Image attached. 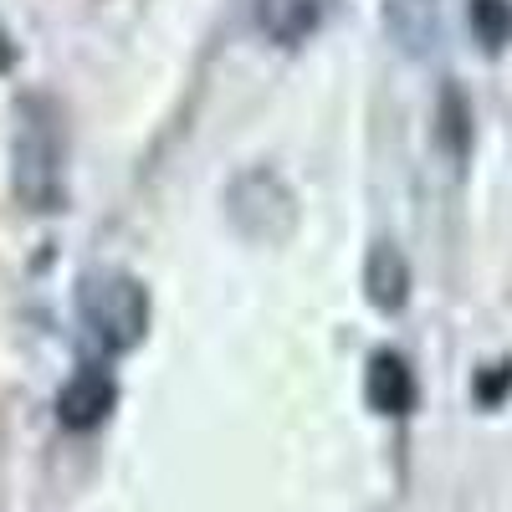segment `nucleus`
Instances as JSON below:
<instances>
[{
    "label": "nucleus",
    "mask_w": 512,
    "mask_h": 512,
    "mask_svg": "<svg viewBox=\"0 0 512 512\" xmlns=\"http://www.w3.org/2000/svg\"><path fill=\"white\" fill-rule=\"evenodd\" d=\"M118 405V379L113 369L103 364H82L57 395V420L67 425V431H93V425H103Z\"/></svg>",
    "instance_id": "5"
},
{
    "label": "nucleus",
    "mask_w": 512,
    "mask_h": 512,
    "mask_svg": "<svg viewBox=\"0 0 512 512\" xmlns=\"http://www.w3.org/2000/svg\"><path fill=\"white\" fill-rule=\"evenodd\" d=\"M11 185L31 216L67 205V118L57 98L26 93L11 113Z\"/></svg>",
    "instance_id": "1"
},
{
    "label": "nucleus",
    "mask_w": 512,
    "mask_h": 512,
    "mask_svg": "<svg viewBox=\"0 0 512 512\" xmlns=\"http://www.w3.org/2000/svg\"><path fill=\"white\" fill-rule=\"evenodd\" d=\"M384 26L400 41V52L431 57L441 47V0H390L384 6Z\"/></svg>",
    "instance_id": "6"
},
{
    "label": "nucleus",
    "mask_w": 512,
    "mask_h": 512,
    "mask_svg": "<svg viewBox=\"0 0 512 512\" xmlns=\"http://www.w3.org/2000/svg\"><path fill=\"white\" fill-rule=\"evenodd\" d=\"M226 216L246 241L272 246L292 231L297 210H292V190L272 175V169H246V175H236L231 190H226Z\"/></svg>",
    "instance_id": "3"
},
{
    "label": "nucleus",
    "mask_w": 512,
    "mask_h": 512,
    "mask_svg": "<svg viewBox=\"0 0 512 512\" xmlns=\"http://www.w3.org/2000/svg\"><path fill=\"white\" fill-rule=\"evenodd\" d=\"M77 323L103 354H128L149 333V292L139 277L98 267L77 282Z\"/></svg>",
    "instance_id": "2"
},
{
    "label": "nucleus",
    "mask_w": 512,
    "mask_h": 512,
    "mask_svg": "<svg viewBox=\"0 0 512 512\" xmlns=\"http://www.w3.org/2000/svg\"><path fill=\"white\" fill-rule=\"evenodd\" d=\"M466 21L482 52H502L512 41V0H466Z\"/></svg>",
    "instance_id": "9"
},
{
    "label": "nucleus",
    "mask_w": 512,
    "mask_h": 512,
    "mask_svg": "<svg viewBox=\"0 0 512 512\" xmlns=\"http://www.w3.org/2000/svg\"><path fill=\"white\" fill-rule=\"evenodd\" d=\"M338 11V0H251V26L272 47H303Z\"/></svg>",
    "instance_id": "4"
},
{
    "label": "nucleus",
    "mask_w": 512,
    "mask_h": 512,
    "mask_svg": "<svg viewBox=\"0 0 512 512\" xmlns=\"http://www.w3.org/2000/svg\"><path fill=\"white\" fill-rule=\"evenodd\" d=\"M364 292H369V303L384 308V313L405 308V297H410V267H405L400 246L379 241V246L369 251V262H364Z\"/></svg>",
    "instance_id": "8"
},
{
    "label": "nucleus",
    "mask_w": 512,
    "mask_h": 512,
    "mask_svg": "<svg viewBox=\"0 0 512 512\" xmlns=\"http://www.w3.org/2000/svg\"><path fill=\"white\" fill-rule=\"evenodd\" d=\"M364 395L379 415H410L415 410V374L400 354H374L364 374Z\"/></svg>",
    "instance_id": "7"
}]
</instances>
